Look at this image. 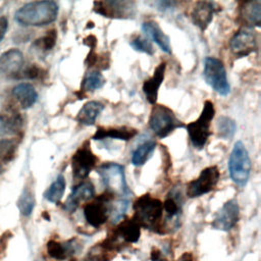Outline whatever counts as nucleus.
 I'll return each instance as SVG.
<instances>
[{"label": "nucleus", "instance_id": "1", "mask_svg": "<svg viewBox=\"0 0 261 261\" xmlns=\"http://www.w3.org/2000/svg\"><path fill=\"white\" fill-rule=\"evenodd\" d=\"M133 209L134 216L132 218L140 227L160 234L166 232V223L163 221V205L159 199L150 194L142 195L134 202Z\"/></svg>", "mask_w": 261, "mask_h": 261}, {"label": "nucleus", "instance_id": "2", "mask_svg": "<svg viewBox=\"0 0 261 261\" xmlns=\"http://www.w3.org/2000/svg\"><path fill=\"white\" fill-rule=\"evenodd\" d=\"M58 10V4L55 1H34L18 8L14 18L21 25L43 27L57 18Z\"/></svg>", "mask_w": 261, "mask_h": 261}, {"label": "nucleus", "instance_id": "3", "mask_svg": "<svg viewBox=\"0 0 261 261\" xmlns=\"http://www.w3.org/2000/svg\"><path fill=\"white\" fill-rule=\"evenodd\" d=\"M215 115L213 102L206 100L199 117L186 125L190 141L196 149H202L211 136L210 125Z\"/></svg>", "mask_w": 261, "mask_h": 261}, {"label": "nucleus", "instance_id": "4", "mask_svg": "<svg viewBox=\"0 0 261 261\" xmlns=\"http://www.w3.org/2000/svg\"><path fill=\"white\" fill-rule=\"evenodd\" d=\"M227 167L231 180L240 187L246 186L252 170V163L248 150L242 141L234 143L228 158Z\"/></svg>", "mask_w": 261, "mask_h": 261}, {"label": "nucleus", "instance_id": "5", "mask_svg": "<svg viewBox=\"0 0 261 261\" xmlns=\"http://www.w3.org/2000/svg\"><path fill=\"white\" fill-rule=\"evenodd\" d=\"M97 173L101 177L107 192H110L113 196H119L120 199H126L129 195V189L122 165L116 162H105L98 167Z\"/></svg>", "mask_w": 261, "mask_h": 261}, {"label": "nucleus", "instance_id": "6", "mask_svg": "<svg viewBox=\"0 0 261 261\" xmlns=\"http://www.w3.org/2000/svg\"><path fill=\"white\" fill-rule=\"evenodd\" d=\"M149 126L158 138H166L175 128L184 124L177 119L173 111L165 105L154 104L149 117Z\"/></svg>", "mask_w": 261, "mask_h": 261}, {"label": "nucleus", "instance_id": "7", "mask_svg": "<svg viewBox=\"0 0 261 261\" xmlns=\"http://www.w3.org/2000/svg\"><path fill=\"white\" fill-rule=\"evenodd\" d=\"M203 76L205 82L219 95L226 96L230 92V86L227 80L226 70L223 62L213 56H207L204 59Z\"/></svg>", "mask_w": 261, "mask_h": 261}, {"label": "nucleus", "instance_id": "8", "mask_svg": "<svg viewBox=\"0 0 261 261\" xmlns=\"http://www.w3.org/2000/svg\"><path fill=\"white\" fill-rule=\"evenodd\" d=\"M114 196L110 192L105 191L95 200L85 205L84 216L91 226L98 228L108 220L111 213V202Z\"/></svg>", "mask_w": 261, "mask_h": 261}, {"label": "nucleus", "instance_id": "9", "mask_svg": "<svg viewBox=\"0 0 261 261\" xmlns=\"http://www.w3.org/2000/svg\"><path fill=\"white\" fill-rule=\"evenodd\" d=\"M98 162L97 156L90 148L89 142H85L71 156L70 164L72 175L76 179H85L88 177L92 169Z\"/></svg>", "mask_w": 261, "mask_h": 261}, {"label": "nucleus", "instance_id": "10", "mask_svg": "<svg viewBox=\"0 0 261 261\" xmlns=\"http://www.w3.org/2000/svg\"><path fill=\"white\" fill-rule=\"evenodd\" d=\"M220 178V171L217 166L212 165L204 168L199 176L187 185V196L196 198L205 195L216 187Z\"/></svg>", "mask_w": 261, "mask_h": 261}, {"label": "nucleus", "instance_id": "11", "mask_svg": "<svg viewBox=\"0 0 261 261\" xmlns=\"http://www.w3.org/2000/svg\"><path fill=\"white\" fill-rule=\"evenodd\" d=\"M93 10L108 18H129L135 14V3L130 1H94Z\"/></svg>", "mask_w": 261, "mask_h": 261}, {"label": "nucleus", "instance_id": "12", "mask_svg": "<svg viewBox=\"0 0 261 261\" xmlns=\"http://www.w3.org/2000/svg\"><path fill=\"white\" fill-rule=\"evenodd\" d=\"M240 217V206L236 199L226 201L215 213L211 225L214 229L228 231L238 223Z\"/></svg>", "mask_w": 261, "mask_h": 261}, {"label": "nucleus", "instance_id": "13", "mask_svg": "<svg viewBox=\"0 0 261 261\" xmlns=\"http://www.w3.org/2000/svg\"><path fill=\"white\" fill-rule=\"evenodd\" d=\"M231 52L237 57H245L257 49V38L254 31L242 28L231 37L229 41Z\"/></svg>", "mask_w": 261, "mask_h": 261}, {"label": "nucleus", "instance_id": "14", "mask_svg": "<svg viewBox=\"0 0 261 261\" xmlns=\"http://www.w3.org/2000/svg\"><path fill=\"white\" fill-rule=\"evenodd\" d=\"M95 196V187L90 180H83L72 187L71 193L67 197L63 208L67 212H73L77 209L82 202L91 200Z\"/></svg>", "mask_w": 261, "mask_h": 261}, {"label": "nucleus", "instance_id": "15", "mask_svg": "<svg viewBox=\"0 0 261 261\" xmlns=\"http://www.w3.org/2000/svg\"><path fill=\"white\" fill-rule=\"evenodd\" d=\"M23 55L20 50L11 48L0 55V73L19 77L23 66Z\"/></svg>", "mask_w": 261, "mask_h": 261}, {"label": "nucleus", "instance_id": "16", "mask_svg": "<svg viewBox=\"0 0 261 261\" xmlns=\"http://www.w3.org/2000/svg\"><path fill=\"white\" fill-rule=\"evenodd\" d=\"M46 249L49 257L58 261H62L76 254L82 249V245L76 239H71L64 243L50 240L46 245Z\"/></svg>", "mask_w": 261, "mask_h": 261}, {"label": "nucleus", "instance_id": "17", "mask_svg": "<svg viewBox=\"0 0 261 261\" xmlns=\"http://www.w3.org/2000/svg\"><path fill=\"white\" fill-rule=\"evenodd\" d=\"M215 12L216 4L214 2L198 1L191 11V19L196 27L204 32L212 21Z\"/></svg>", "mask_w": 261, "mask_h": 261}, {"label": "nucleus", "instance_id": "18", "mask_svg": "<svg viewBox=\"0 0 261 261\" xmlns=\"http://www.w3.org/2000/svg\"><path fill=\"white\" fill-rule=\"evenodd\" d=\"M165 70H166V62L162 61L155 68L153 75L148 80H145L143 83V92L148 102L152 105L156 104L158 91L165 76Z\"/></svg>", "mask_w": 261, "mask_h": 261}, {"label": "nucleus", "instance_id": "19", "mask_svg": "<svg viewBox=\"0 0 261 261\" xmlns=\"http://www.w3.org/2000/svg\"><path fill=\"white\" fill-rule=\"evenodd\" d=\"M239 17L246 28H259L261 24V1L242 2L239 11Z\"/></svg>", "mask_w": 261, "mask_h": 261}, {"label": "nucleus", "instance_id": "20", "mask_svg": "<svg viewBox=\"0 0 261 261\" xmlns=\"http://www.w3.org/2000/svg\"><path fill=\"white\" fill-rule=\"evenodd\" d=\"M142 31L146 34L148 38H150L153 42H155L159 48L167 53H171V45H170V39L169 37L161 30L158 22L155 20H146L142 23Z\"/></svg>", "mask_w": 261, "mask_h": 261}, {"label": "nucleus", "instance_id": "21", "mask_svg": "<svg viewBox=\"0 0 261 261\" xmlns=\"http://www.w3.org/2000/svg\"><path fill=\"white\" fill-rule=\"evenodd\" d=\"M138 134V130L133 127L127 126H119V127H98L92 139L95 141H100L104 139H116L122 141H129Z\"/></svg>", "mask_w": 261, "mask_h": 261}, {"label": "nucleus", "instance_id": "22", "mask_svg": "<svg viewBox=\"0 0 261 261\" xmlns=\"http://www.w3.org/2000/svg\"><path fill=\"white\" fill-rule=\"evenodd\" d=\"M12 95L23 109L32 107L38 99L37 91L29 83H20L16 85L12 89Z\"/></svg>", "mask_w": 261, "mask_h": 261}, {"label": "nucleus", "instance_id": "23", "mask_svg": "<svg viewBox=\"0 0 261 261\" xmlns=\"http://www.w3.org/2000/svg\"><path fill=\"white\" fill-rule=\"evenodd\" d=\"M104 105L103 103L99 101H88L84 106L80 109L75 119L80 124L83 125H93L97 119V117L100 115V113L103 111Z\"/></svg>", "mask_w": 261, "mask_h": 261}, {"label": "nucleus", "instance_id": "24", "mask_svg": "<svg viewBox=\"0 0 261 261\" xmlns=\"http://www.w3.org/2000/svg\"><path fill=\"white\" fill-rule=\"evenodd\" d=\"M155 148H156V142L153 140H148L138 145L137 148L132 153V158H130L132 164L134 166L144 165L151 157Z\"/></svg>", "mask_w": 261, "mask_h": 261}, {"label": "nucleus", "instance_id": "25", "mask_svg": "<svg viewBox=\"0 0 261 261\" xmlns=\"http://www.w3.org/2000/svg\"><path fill=\"white\" fill-rule=\"evenodd\" d=\"M180 196H181L180 192L178 194V192L172 191L167 195L166 199L162 203L163 212H165L166 218L168 220L177 219V217L179 216L181 211V203H182V199Z\"/></svg>", "mask_w": 261, "mask_h": 261}, {"label": "nucleus", "instance_id": "26", "mask_svg": "<svg viewBox=\"0 0 261 261\" xmlns=\"http://www.w3.org/2000/svg\"><path fill=\"white\" fill-rule=\"evenodd\" d=\"M105 82V77L99 70L88 71L82 81L80 92H94L101 89L104 86Z\"/></svg>", "mask_w": 261, "mask_h": 261}, {"label": "nucleus", "instance_id": "27", "mask_svg": "<svg viewBox=\"0 0 261 261\" xmlns=\"http://www.w3.org/2000/svg\"><path fill=\"white\" fill-rule=\"evenodd\" d=\"M65 178L62 174H59L55 180L48 187L44 193V198L51 203H59L62 199L65 191Z\"/></svg>", "mask_w": 261, "mask_h": 261}, {"label": "nucleus", "instance_id": "28", "mask_svg": "<svg viewBox=\"0 0 261 261\" xmlns=\"http://www.w3.org/2000/svg\"><path fill=\"white\" fill-rule=\"evenodd\" d=\"M216 130L219 138L229 140L236 134L237 123L232 118L225 115H221L220 117H218L216 121Z\"/></svg>", "mask_w": 261, "mask_h": 261}, {"label": "nucleus", "instance_id": "29", "mask_svg": "<svg viewBox=\"0 0 261 261\" xmlns=\"http://www.w3.org/2000/svg\"><path fill=\"white\" fill-rule=\"evenodd\" d=\"M20 125V117L14 111L0 114V136L12 133Z\"/></svg>", "mask_w": 261, "mask_h": 261}, {"label": "nucleus", "instance_id": "30", "mask_svg": "<svg viewBox=\"0 0 261 261\" xmlns=\"http://www.w3.org/2000/svg\"><path fill=\"white\" fill-rule=\"evenodd\" d=\"M35 196L30 188H24L17 201V207L21 215L30 216L35 208Z\"/></svg>", "mask_w": 261, "mask_h": 261}, {"label": "nucleus", "instance_id": "31", "mask_svg": "<svg viewBox=\"0 0 261 261\" xmlns=\"http://www.w3.org/2000/svg\"><path fill=\"white\" fill-rule=\"evenodd\" d=\"M57 41V32L56 30H50L46 33L45 36L37 39L34 42V47L40 51H49L51 50Z\"/></svg>", "mask_w": 261, "mask_h": 261}, {"label": "nucleus", "instance_id": "32", "mask_svg": "<svg viewBox=\"0 0 261 261\" xmlns=\"http://www.w3.org/2000/svg\"><path fill=\"white\" fill-rule=\"evenodd\" d=\"M129 46L138 52H142V53H145L148 55L154 54V48H153L151 42L148 39H146L140 35L134 37L129 41Z\"/></svg>", "mask_w": 261, "mask_h": 261}, {"label": "nucleus", "instance_id": "33", "mask_svg": "<svg viewBox=\"0 0 261 261\" xmlns=\"http://www.w3.org/2000/svg\"><path fill=\"white\" fill-rule=\"evenodd\" d=\"M128 203L129 202L127 199H120L115 204H112L110 217H111V220L113 223H116L123 217V215L125 214V211L128 207Z\"/></svg>", "mask_w": 261, "mask_h": 261}, {"label": "nucleus", "instance_id": "34", "mask_svg": "<svg viewBox=\"0 0 261 261\" xmlns=\"http://www.w3.org/2000/svg\"><path fill=\"white\" fill-rule=\"evenodd\" d=\"M111 258V256L105 252L99 245L95 246L92 248L91 251L81 260H75V261H107Z\"/></svg>", "mask_w": 261, "mask_h": 261}, {"label": "nucleus", "instance_id": "35", "mask_svg": "<svg viewBox=\"0 0 261 261\" xmlns=\"http://www.w3.org/2000/svg\"><path fill=\"white\" fill-rule=\"evenodd\" d=\"M41 71L42 70L38 66L33 64L31 66H28L24 70H22L20 75L27 79H37L41 75Z\"/></svg>", "mask_w": 261, "mask_h": 261}, {"label": "nucleus", "instance_id": "36", "mask_svg": "<svg viewBox=\"0 0 261 261\" xmlns=\"http://www.w3.org/2000/svg\"><path fill=\"white\" fill-rule=\"evenodd\" d=\"M83 43H84V45L88 46L90 48V50L95 49V47L97 45V39L94 35H89L83 40Z\"/></svg>", "mask_w": 261, "mask_h": 261}, {"label": "nucleus", "instance_id": "37", "mask_svg": "<svg viewBox=\"0 0 261 261\" xmlns=\"http://www.w3.org/2000/svg\"><path fill=\"white\" fill-rule=\"evenodd\" d=\"M8 28V21L5 16H0V41L4 38Z\"/></svg>", "mask_w": 261, "mask_h": 261}, {"label": "nucleus", "instance_id": "38", "mask_svg": "<svg viewBox=\"0 0 261 261\" xmlns=\"http://www.w3.org/2000/svg\"><path fill=\"white\" fill-rule=\"evenodd\" d=\"M151 261H165L162 257V252L156 248H153L151 251Z\"/></svg>", "mask_w": 261, "mask_h": 261}, {"label": "nucleus", "instance_id": "39", "mask_svg": "<svg viewBox=\"0 0 261 261\" xmlns=\"http://www.w3.org/2000/svg\"><path fill=\"white\" fill-rule=\"evenodd\" d=\"M157 5H159V8H162V9H164V10H166V9H170V8H173V6L176 4L175 2H173V1H161V2H157L156 3Z\"/></svg>", "mask_w": 261, "mask_h": 261}, {"label": "nucleus", "instance_id": "40", "mask_svg": "<svg viewBox=\"0 0 261 261\" xmlns=\"http://www.w3.org/2000/svg\"><path fill=\"white\" fill-rule=\"evenodd\" d=\"M177 261H194V259L191 253H185Z\"/></svg>", "mask_w": 261, "mask_h": 261}, {"label": "nucleus", "instance_id": "41", "mask_svg": "<svg viewBox=\"0 0 261 261\" xmlns=\"http://www.w3.org/2000/svg\"><path fill=\"white\" fill-rule=\"evenodd\" d=\"M0 172H1V168H0Z\"/></svg>", "mask_w": 261, "mask_h": 261}]
</instances>
